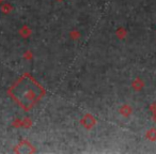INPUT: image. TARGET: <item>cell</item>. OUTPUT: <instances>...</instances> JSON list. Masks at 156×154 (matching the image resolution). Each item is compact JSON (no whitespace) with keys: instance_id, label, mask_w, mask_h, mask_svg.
Listing matches in <instances>:
<instances>
[{"instance_id":"cell-2","label":"cell","mask_w":156,"mask_h":154,"mask_svg":"<svg viewBox=\"0 0 156 154\" xmlns=\"http://www.w3.org/2000/svg\"><path fill=\"white\" fill-rule=\"evenodd\" d=\"M2 1H3V0H0V5H1V3H2Z\"/></svg>"},{"instance_id":"cell-1","label":"cell","mask_w":156,"mask_h":154,"mask_svg":"<svg viewBox=\"0 0 156 154\" xmlns=\"http://www.w3.org/2000/svg\"><path fill=\"white\" fill-rule=\"evenodd\" d=\"M9 94L23 109H31L43 96L44 90L29 74H25L9 89Z\"/></svg>"}]
</instances>
